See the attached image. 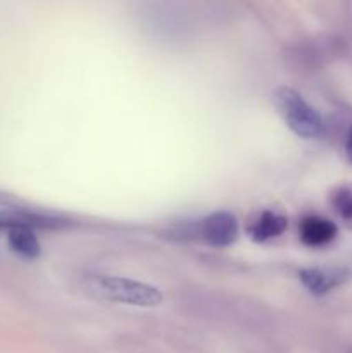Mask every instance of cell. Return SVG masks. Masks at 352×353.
Segmentation results:
<instances>
[{
    "label": "cell",
    "instance_id": "cell-1",
    "mask_svg": "<svg viewBox=\"0 0 352 353\" xmlns=\"http://www.w3.org/2000/svg\"><path fill=\"white\" fill-rule=\"evenodd\" d=\"M83 290L99 300H109L124 305L157 307L162 303V293L155 286L117 276H88L83 279Z\"/></svg>",
    "mask_w": 352,
    "mask_h": 353
},
{
    "label": "cell",
    "instance_id": "cell-2",
    "mask_svg": "<svg viewBox=\"0 0 352 353\" xmlns=\"http://www.w3.org/2000/svg\"><path fill=\"white\" fill-rule=\"evenodd\" d=\"M275 105L286 121L290 130L302 138H320L324 133V124L320 114L302 99L295 90L282 86L275 92Z\"/></svg>",
    "mask_w": 352,
    "mask_h": 353
},
{
    "label": "cell",
    "instance_id": "cell-3",
    "mask_svg": "<svg viewBox=\"0 0 352 353\" xmlns=\"http://www.w3.org/2000/svg\"><path fill=\"white\" fill-rule=\"evenodd\" d=\"M202 234L214 247H228L238 236V223L233 214L214 212L204 219Z\"/></svg>",
    "mask_w": 352,
    "mask_h": 353
},
{
    "label": "cell",
    "instance_id": "cell-4",
    "mask_svg": "<svg viewBox=\"0 0 352 353\" xmlns=\"http://www.w3.org/2000/svg\"><path fill=\"white\" fill-rule=\"evenodd\" d=\"M300 281L313 295H324L337 286H340L345 279V271L342 269L311 268L300 271Z\"/></svg>",
    "mask_w": 352,
    "mask_h": 353
},
{
    "label": "cell",
    "instance_id": "cell-5",
    "mask_svg": "<svg viewBox=\"0 0 352 353\" xmlns=\"http://www.w3.org/2000/svg\"><path fill=\"white\" fill-rule=\"evenodd\" d=\"M300 240L304 245L313 248L324 247L337 238V226L324 217L309 216L302 219L299 228Z\"/></svg>",
    "mask_w": 352,
    "mask_h": 353
},
{
    "label": "cell",
    "instance_id": "cell-6",
    "mask_svg": "<svg viewBox=\"0 0 352 353\" xmlns=\"http://www.w3.org/2000/svg\"><path fill=\"white\" fill-rule=\"evenodd\" d=\"M7 243L10 250L23 259H37L40 255V243L33 228L17 226L7 231Z\"/></svg>",
    "mask_w": 352,
    "mask_h": 353
},
{
    "label": "cell",
    "instance_id": "cell-7",
    "mask_svg": "<svg viewBox=\"0 0 352 353\" xmlns=\"http://www.w3.org/2000/svg\"><path fill=\"white\" fill-rule=\"evenodd\" d=\"M286 230V219L280 214L264 210L251 226V236L255 241H268L271 238L280 236Z\"/></svg>",
    "mask_w": 352,
    "mask_h": 353
},
{
    "label": "cell",
    "instance_id": "cell-8",
    "mask_svg": "<svg viewBox=\"0 0 352 353\" xmlns=\"http://www.w3.org/2000/svg\"><path fill=\"white\" fill-rule=\"evenodd\" d=\"M50 221H43L40 217L28 216V214H19V212H0V231H9L12 228L17 226H48Z\"/></svg>",
    "mask_w": 352,
    "mask_h": 353
},
{
    "label": "cell",
    "instance_id": "cell-9",
    "mask_svg": "<svg viewBox=\"0 0 352 353\" xmlns=\"http://www.w3.org/2000/svg\"><path fill=\"white\" fill-rule=\"evenodd\" d=\"M333 209L345 223H352V188H340L333 193Z\"/></svg>",
    "mask_w": 352,
    "mask_h": 353
},
{
    "label": "cell",
    "instance_id": "cell-10",
    "mask_svg": "<svg viewBox=\"0 0 352 353\" xmlns=\"http://www.w3.org/2000/svg\"><path fill=\"white\" fill-rule=\"evenodd\" d=\"M345 154H347V159L352 162V126L347 133V140H345Z\"/></svg>",
    "mask_w": 352,
    "mask_h": 353
}]
</instances>
